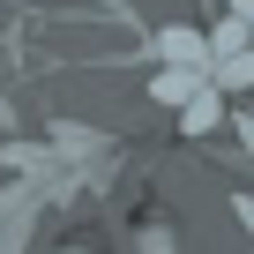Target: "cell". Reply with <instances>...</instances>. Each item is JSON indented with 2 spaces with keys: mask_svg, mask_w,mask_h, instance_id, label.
Segmentation results:
<instances>
[{
  "mask_svg": "<svg viewBox=\"0 0 254 254\" xmlns=\"http://www.w3.org/2000/svg\"><path fill=\"white\" fill-rule=\"evenodd\" d=\"M45 187H53V172H45V180H23V187H0V254H23V239H30V224H38Z\"/></svg>",
  "mask_w": 254,
  "mask_h": 254,
  "instance_id": "cell-1",
  "label": "cell"
},
{
  "mask_svg": "<svg viewBox=\"0 0 254 254\" xmlns=\"http://www.w3.org/2000/svg\"><path fill=\"white\" fill-rule=\"evenodd\" d=\"M157 53H165V60H202V38H194V30H165Z\"/></svg>",
  "mask_w": 254,
  "mask_h": 254,
  "instance_id": "cell-2",
  "label": "cell"
},
{
  "mask_svg": "<svg viewBox=\"0 0 254 254\" xmlns=\"http://www.w3.org/2000/svg\"><path fill=\"white\" fill-rule=\"evenodd\" d=\"M232 217H239V224L254 232V194H232Z\"/></svg>",
  "mask_w": 254,
  "mask_h": 254,
  "instance_id": "cell-3",
  "label": "cell"
},
{
  "mask_svg": "<svg viewBox=\"0 0 254 254\" xmlns=\"http://www.w3.org/2000/svg\"><path fill=\"white\" fill-rule=\"evenodd\" d=\"M232 127H239V135H247V150H254V112H232Z\"/></svg>",
  "mask_w": 254,
  "mask_h": 254,
  "instance_id": "cell-4",
  "label": "cell"
},
{
  "mask_svg": "<svg viewBox=\"0 0 254 254\" xmlns=\"http://www.w3.org/2000/svg\"><path fill=\"white\" fill-rule=\"evenodd\" d=\"M67 254H97V247H67Z\"/></svg>",
  "mask_w": 254,
  "mask_h": 254,
  "instance_id": "cell-5",
  "label": "cell"
}]
</instances>
